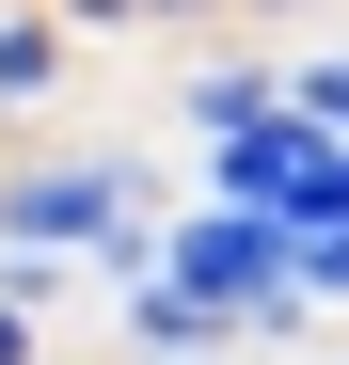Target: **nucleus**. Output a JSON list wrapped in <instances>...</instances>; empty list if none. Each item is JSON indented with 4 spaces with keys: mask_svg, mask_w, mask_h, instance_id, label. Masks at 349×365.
Listing matches in <instances>:
<instances>
[{
    "mask_svg": "<svg viewBox=\"0 0 349 365\" xmlns=\"http://www.w3.org/2000/svg\"><path fill=\"white\" fill-rule=\"evenodd\" d=\"M143 207H191L159 159H0V255H111Z\"/></svg>",
    "mask_w": 349,
    "mask_h": 365,
    "instance_id": "nucleus-1",
    "label": "nucleus"
},
{
    "mask_svg": "<svg viewBox=\"0 0 349 365\" xmlns=\"http://www.w3.org/2000/svg\"><path fill=\"white\" fill-rule=\"evenodd\" d=\"M111 349H127V365H207V349H239V318H222L207 286L143 270V286H111Z\"/></svg>",
    "mask_w": 349,
    "mask_h": 365,
    "instance_id": "nucleus-2",
    "label": "nucleus"
},
{
    "mask_svg": "<svg viewBox=\"0 0 349 365\" xmlns=\"http://www.w3.org/2000/svg\"><path fill=\"white\" fill-rule=\"evenodd\" d=\"M64 80H80V16L64 0H0V128L64 111Z\"/></svg>",
    "mask_w": 349,
    "mask_h": 365,
    "instance_id": "nucleus-3",
    "label": "nucleus"
},
{
    "mask_svg": "<svg viewBox=\"0 0 349 365\" xmlns=\"http://www.w3.org/2000/svg\"><path fill=\"white\" fill-rule=\"evenodd\" d=\"M286 96H302V64H191V80H174V128H191V143H239V128H270Z\"/></svg>",
    "mask_w": 349,
    "mask_h": 365,
    "instance_id": "nucleus-4",
    "label": "nucleus"
},
{
    "mask_svg": "<svg viewBox=\"0 0 349 365\" xmlns=\"http://www.w3.org/2000/svg\"><path fill=\"white\" fill-rule=\"evenodd\" d=\"M286 238H302V222H286ZM302 302H318V318H349V222L302 238Z\"/></svg>",
    "mask_w": 349,
    "mask_h": 365,
    "instance_id": "nucleus-5",
    "label": "nucleus"
},
{
    "mask_svg": "<svg viewBox=\"0 0 349 365\" xmlns=\"http://www.w3.org/2000/svg\"><path fill=\"white\" fill-rule=\"evenodd\" d=\"M302 111H318V128H349V48H318V64H302Z\"/></svg>",
    "mask_w": 349,
    "mask_h": 365,
    "instance_id": "nucleus-6",
    "label": "nucleus"
},
{
    "mask_svg": "<svg viewBox=\"0 0 349 365\" xmlns=\"http://www.w3.org/2000/svg\"><path fill=\"white\" fill-rule=\"evenodd\" d=\"M0 365H48V318H32L16 286H0Z\"/></svg>",
    "mask_w": 349,
    "mask_h": 365,
    "instance_id": "nucleus-7",
    "label": "nucleus"
},
{
    "mask_svg": "<svg viewBox=\"0 0 349 365\" xmlns=\"http://www.w3.org/2000/svg\"><path fill=\"white\" fill-rule=\"evenodd\" d=\"M239 16H302V0H239Z\"/></svg>",
    "mask_w": 349,
    "mask_h": 365,
    "instance_id": "nucleus-8",
    "label": "nucleus"
},
{
    "mask_svg": "<svg viewBox=\"0 0 349 365\" xmlns=\"http://www.w3.org/2000/svg\"><path fill=\"white\" fill-rule=\"evenodd\" d=\"M207 365H254V349H207Z\"/></svg>",
    "mask_w": 349,
    "mask_h": 365,
    "instance_id": "nucleus-9",
    "label": "nucleus"
}]
</instances>
